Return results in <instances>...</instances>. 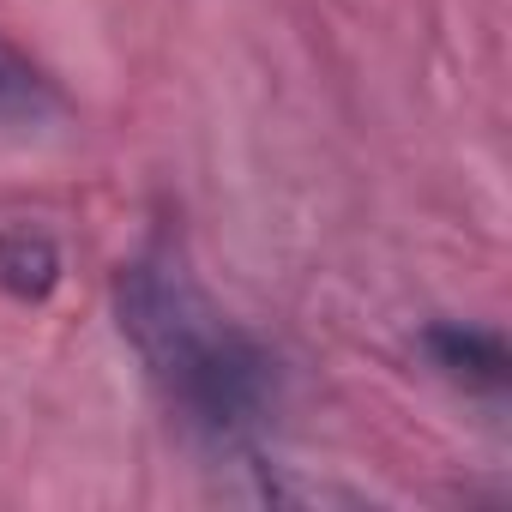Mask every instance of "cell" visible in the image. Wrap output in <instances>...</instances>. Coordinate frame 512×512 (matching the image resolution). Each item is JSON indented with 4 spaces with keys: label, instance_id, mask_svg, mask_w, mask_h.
<instances>
[{
    "label": "cell",
    "instance_id": "cell-1",
    "mask_svg": "<svg viewBox=\"0 0 512 512\" xmlns=\"http://www.w3.org/2000/svg\"><path fill=\"white\" fill-rule=\"evenodd\" d=\"M115 314L181 422L217 446L253 440L278 410V362L193 278L175 241H151L115 278Z\"/></svg>",
    "mask_w": 512,
    "mask_h": 512
},
{
    "label": "cell",
    "instance_id": "cell-2",
    "mask_svg": "<svg viewBox=\"0 0 512 512\" xmlns=\"http://www.w3.org/2000/svg\"><path fill=\"white\" fill-rule=\"evenodd\" d=\"M422 350H428V362H434L446 380H458L464 392H488V398L506 392L512 362H506L500 332H482V326H464V320H434V326L422 332Z\"/></svg>",
    "mask_w": 512,
    "mask_h": 512
},
{
    "label": "cell",
    "instance_id": "cell-3",
    "mask_svg": "<svg viewBox=\"0 0 512 512\" xmlns=\"http://www.w3.org/2000/svg\"><path fill=\"white\" fill-rule=\"evenodd\" d=\"M61 284V247L37 223H0V290L19 302H43Z\"/></svg>",
    "mask_w": 512,
    "mask_h": 512
},
{
    "label": "cell",
    "instance_id": "cell-4",
    "mask_svg": "<svg viewBox=\"0 0 512 512\" xmlns=\"http://www.w3.org/2000/svg\"><path fill=\"white\" fill-rule=\"evenodd\" d=\"M55 109V79L13 43L0 37V115H19V121H37Z\"/></svg>",
    "mask_w": 512,
    "mask_h": 512
}]
</instances>
